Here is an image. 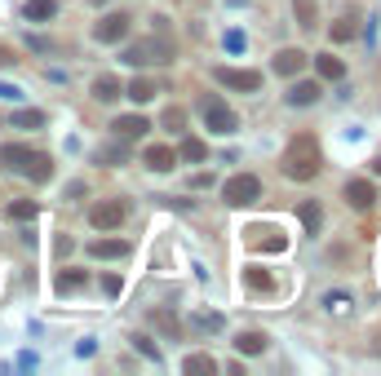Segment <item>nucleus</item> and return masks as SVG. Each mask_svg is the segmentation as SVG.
<instances>
[{
  "label": "nucleus",
  "instance_id": "obj_36",
  "mask_svg": "<svg viewBox=\"0 0 381 376\" xmlns=\"http://www.w3.org/2000/svg\"><path fill=\"white\" fill-rule=\"evenodd\" d=\"M98 160H102V164H124V147H106Z\"/></svg>",
  "mask_w": 381,
  "mask_h": 376
},
{
  "label": "nucleus",
  "instance_id": "obj_35",
  "mask_svg": "<svg viewBox=\"0 0 381 376\" xmlns=\"http://www.w3.org/2000/svg\"><path fill=\"white\" fill-rule=\"evenodd\" d=\"M151 323H160L169 336H177V319H173V314H164V310H160V314H151Z\"/></svg>",
  "mask_w": 381,
  "mask_h": 376
},
{
  "label": "nucleus",
  "instance_id": "obj_11",
  "mask_svg": "<svg viewBox=\"0 0 381 376\" xmlns=\"http://www.w3.org/2000/svg\"><path fill=\"white\" fill-rule=\"evenodd\" d=\"M124 252H129L124 239H93L89 244V257H98V261H120Z\"/></svg>",
  "mask_w": 381,
  "mask_h": 376
},
{
  "label": "nucleus",
  "instance_id": "obj_21",
  "mask_svg": "<svg viewBox=\"0 0 381 376\" xmlns=\"http://www.w3.org/2000/svg\"><path fill=\"white\" fill-rule=\"evenodd\" d=\"M302 226H306V235H319V226H324V209H319V199H306L302 204Z\"/></svg>",
  "mask_w": 381,
  "mask_h": 376
},
{
  "label": "nucleus",
  "instance_id": "obj_31",
  "mask_svg": "<svg viewBox=\"0 0 381 376\" xmlns=\"http://www.w3.org/2000/svg\"><path fill=\"white\" fill-rule=\"evenodd\" d=\"M40 213L35 209V204H27V199H18V204H9V217H14V222H31V217Z\"/></svg>",
  "mask_w": 381,
  "mask_h": 376
},
{
  "label": "nucleus",
  "instance_id": "obj_38",
  "mask_svg": "<svg viewBox=\"0 0 381 376\" xmlns=\"http://www.w3.org/2000/svg\"><path fill=\"white\" fill-rule=\"evenodd\" d=\"M226 49L240 54V49H244V35H240V31H226Z\"/></svg>",
  "mask_w": 381,
  "mask_h": 376
},
{
  "label": "nucleus",
  "instance_id": "obj_20",
  "mask_svg": "<svg viewBox=\"0 0 381 376\" xmlns=\"http://www.w3.org/2000/svg\"><path fill=\"white\" fill-rule=\"evenodd\" d=\"M177 155H182L186 164H204L209 160V147L200 138H182V147H177Z\"/></svg>",
  "mask_w": 381,
  "mask_h": 376
},
{
  "label": "nucleus",
  "instance_id": "obj_4",
  "mask_svg": "<svg viewBox=\"0 0 381 376\" xmlns=\"http://www.w3.org/2000/svg\"><path fill=\"white\" fill-rule=\"evenodd\" d=\"M124 217H129V204L124 199H102V204H93V209H89L93 230H120Z\"/></svg>",
  "mask_w": 381,
  "mask_h": 376
},
{
  "label": "nucleus",
  "instance_id": "obj_2",
  "mask_svg": "<svg viewBox=\"0 0 381 376\" xmlns=\"http://www.w3.org/2000/svg\"><path fill=\"white\" fill-rule=\"evenodd\" d=\"M222 199H226V204H235V209H244V204L261 199V177H257V173H235V177H226Z\"/></svg>",
  "mask_w": 381,
  "mask_h": 376
},
{
  "label": "nucleus",
  "instance_id": "obj_15",
  "mask_svg": "<svg viewBox=\"0 0 381 376\" xmlns=\"http://www.w3.org/2000/svg\"><path fill=\"white\" fill-rule=\"evenodd\" d=\"M31 147H18V142H5L0 147V168H9V173H22V164H27Z\"/></svg>",
  "mask_w": 381,
  "mask_h": 376
},
{
  "label": "nucleus",
  "instance_id": "obj_40",
  "mask_svg": "<svg viewBox=\"0 0 381 376\" xmlns=\"http://www.w3.org/2000/svg\"><path fill=\"white\" fill-rule=\"evenodd\" d=\"M373 173H377V177H381V155H377V160H373Z\"/></svg>",
  "mask_w": 381,
  "mask_h": 376
},
{
  "label": "nucleus",
  "instance_id": "obj_25",
  "mask_svg": "<svg viewBox=\"0 0 381 376\" xmlns=\"http://www.w3.org/2000/svg\"><path fill=\"white\" fill-rule=\"evenodd\" d=\"M244 284L253 288V293H275V279H270L266 270H257V265H253V270L244 275Z\"/></svg>",
  "mask_w": 381,
  "mask_h": 376
},
{
  "label": "nucleus",
  "instance_id": "obj_5",
  "mask_svg": "<svg viewBox=\"0 0 381 376\" xmlns=\"http://www.w3.org/2000/svg\"><path fill=\"white\" fill-rule=\"evenodd\" d=\"M213 76H218V84H226V89H235V93H257V89H261V71L218 67V71H213Z\"/></svg>",
  "mask_w": 381,
  "mask_h": 376
},
{
  "label": "nucleus",
  "instance_id": "obj_37",
  "mask_svg": "<svg viewBox=\"0 0 381 376\" xmlns=\"http://www.w3.org/2000/svg\"><path fill=\"white\" fill-rule=\"evenodd\" d=\"M324 306L341 314V310H346V293H328V297H324Z\"/></svg>",
  "mask_w": 381,
  "mask_h": 376
},
{
  "label": "nucleus",
  "instance_id": "obj_12",
  "mask_svg": "<svg viewBox=\"0 0 381 376\" xmlns=\"http://www.w3.org/2000/svg\"><path fill=\"white\" fill-rule=\"evenodd\" d=\"M151 124H147V120H142V115H120V120H115V124H111V133H115V138H120V142H133V138H142V133H147Z\"/></svg>",
  "mask_w": 381,
  "mask_h": 376
},
{
  "label": "nucleus",
  "instance_id": "obj_6",
  "mask_svg": "<svg viewBox=\"0 0 381 376\" xmlns=\"http://www.w3.org/2000/svg\"><path fill=\"white\" fill-rule=\"evenodd\" d=\"M129 22H133L129 14H102L98 27H93V40H98V44H120L129 35Z\"/></svg>",
  "mask_w": 381,
  "mask_h": 376
},
{
  "label": "nucleus",
  "instance_id": "obj_14",
  "mask_svg": "<svg viewBox=\"0 0 381 376\" xmlns=\"http://www.w3.org/2000/svg\"><path fill=\"white\" fill-rule=\"evenodd\" d=\"M319 80H297L293 89H289V106H311V102H319Z\"/></svg>",
  "mask_w": 381,
  "mask_h": 376
},
{
  "label": "nucleus",
  "instance_id": "obj_8",
  "mask_svg": "<svg viewBox=\"0 0 381 376\" xmlns=\"http://www.w3.org/2000/svg\"><path fill=\"white\" fill-rule=\"evenodd\" d=\"M346 204L350 209H359V213H368L377 204V186L368 177H355V181H346Z\"/></svg>",
  "mask_w": 381,
  "mask_h": 376
},
{
  "label": "nucleus",
  "instance_id": "obj_10",
  "mask_svg": "<svg viewBox=\"0 0 381 376\" xmlns=\"http://www.w3.org/2000/svg\"><path fill=\"white\" fill-rule=\"evenodd\" d=\"M306 63H311V54H302V49H279L275 54V71H279V76H302Z\"/></svg>",
  "mask_w": 381,
  "mask_h": 376
},
{
  "label": "nucleus",
  "instance_id": "obj_22",
  "mask_svg": "<svg viewBox=\"0 0 381 376\" xmlns=\"http://www.w3.org/2000/svg\"><path fill=\"white\" fill-rule=\"evenodd\" d=\"M182 372H186V376H213V372H218V363H213L209 354H186Z\"/></svg>",
  "mask_w": 381,
  "mask_h": 376
},
{
  "label": "nucleus",
  "instance_id": "obj_33",
  "mask_svg": "<svg viewBox=\"0 0 381 376\" xmlns=\"http://www.w3.org/2000/svg\"><path fill=\"white\" fill-rule=\"evenodd\" d=\"M182 124H186V111H182V106H169V111H164V129L182 133Z\"/></svg>",
  "mask_w": 381,
  "mask_h": 376
},
{
  "label": "nucleus",
  "instance_id": "obj_30",
  "mask_svg": "<svg viewBox=\"0 0 381 376\" xmlns=\"http://www.w3.org/2000/svg\"><path fill=\"white\" fill-rule=\"evenodd\" d=\"M332 40H355V18H337V22H332Z\"/></svg>",
  "mask_w": 381,
  "mask_h": 376
},
{
  "label": "nucleus",
  "instance_id": "obj_27",
  "mask_svg": "<svg viewBox=\"0 0 381 376\" xmlns=\"http://www.w3.org/2000/svg\"><path fill=\"white\" fill-rule=\"evenodd\" d=\"M129 341H133V350H138L142 359H156V363H160V350H156V341H151V336L138 332V336H129Z\"/></svg>",
  "mask_w": 381,
  "mask_h": 376
},
{
  "label": "nucleus",
  "instance_id": "obj_3",
  "mask_svg": "<svg viewBox=\"0 0 381 376\" xmlns=\"http://www.w3.org/2000/svg\"><path fill=\"white\" fill-rule=\"evenodd\" d=\"M173 49H169V40H138V44H129L124 49V63H133V67H147V63H169Z\"/></svg>",
  "mask_w": 381,
  "mask_h": 376
},
{
  "label": "nucleus",
  "instance_id": "obj_13",
  "mask_svg": "<svg viewBox=\"0 0 381 376\" xmlns=\"http://www.w3.org/2000/svg\"><path fill=\"white\" fill-rule=\"evenodd\" d=\"M142 160H147L151 173H169V168L177 164V151H169V147H147V151H142Z\"/></svg>",
  "mask_w": 381,
  "mask_h": 376
},
{
  "label": "nucleus",
  "instance_id": "obj_16",
  "mask_svg": "<svg viewBox=\"0 0 381 376\" xmlns=\"http://www.w3.org/2000/svg\"><path fill=\"white\" fill-rule=\"evenodd\" d=\"M120 93H124V84L115 76H98V80H93V98H98V102H115Z\"/></svg>",
  "mask_w": 381,
  "mask_h": 376
},
{
  "label": "nucleus",
  "instance_id": "obj_19",
  "mask_svg": "<svg viewBox=\"0 0 381 376\" xmlns=\"http://www.w3.org/2000/svg\"><path fill=\"white\" fill-rule=\"evenodd\" d=\"M266 345H270L266 332H240V336H235V350H240V354H261Z\"/></svg>",
  "mask_w": 381,
  "mask_h": 376
},
{
  "label": "nucleus",
  "instance_id": "obj_28",
  "mask_svg": "<svg viewBox=\"0 0 381 376\" xmlns=\"http://www.w3.org/2000/svg\"><path fill=\"white\" fill-rule=\"evenodd\" d=\"M253 248H266V252H284V248H289V235H275V230H266V239H257Z\"/></svg>",
  "mask_w": 381,
  "mask_h": 376
},
{
  "label": "nucleus",
  "instance_id": "obj_18",
  "mask_svg": "<svg viewBox=\"0 0 381 376\" xmlns=\"http://www.w3.org/2000/svg\"><path fill=\"white\" fill-rule=\"evenodd\" d=\"M22 14H27V22H49L58 14V0H27Z\"/></svg>",
  "mask_w": 381,
  "mask_h": 376
},
{
  "label": "nucleus",
  "instance_id": "obj_24",
  "mask_svg": "<svg viewBox=\"0 0 381 376\" xmlns=\"http://www.w3.org/2000/svg\"><path fill=\"white\" fill-rule=\"evenodd\" d=\"M85 284H89V275H85V270H63L54 288H58V293H76V288H85Z\"/></svg>",
  "mask_w": 381,
  "mask_h": 376
},
{
  "label": "nucleus",
  "instance_id": "obj_17",
  "mask_svg": "<svg viewBox=\"0 0 381 376\" xmlns=\"http://www.w3.org/2000/svg\"><path fill=\"white\" fill-rule=\"evenodd\" d=\"M315 67H319V80H332V84L346 76V63H341V58H332V54H319Z\"/></svg>",
  "mask_w": 381,
  "mask_h": 376
},
{
  "label": "nucleus",
  "instance_id": "obj_39",
  "mask_svg": "<svg viewBox=\"0 0 381 376\" xmlns=\"http://www.w3.org/2000/svg\"><path fill=\"white\" fill-rule=\"evenodd\" d=\"M54 248H58V257H67V252H71V248H76V244H71V239H67V235H58V244H54Z\"/></svg>",
  "mask_w": 381,
  "mask_h": 376
},
{
  "label": "nucleus",
  "instance_id": "obj_7",
  "mask_svg": "<svg viewBox=\"0 0 381 376\" xmlns=\"http://www.w3.org/2000/svg\"><path fill=\"white\" fill-rule=\"evenodd\" d=\"M204 120H209V129H213V133H222V138L240 129V115H235L226 102H218V98H209V102H204Z\"/></svg>",
  "mask_w": 381,
  "mask_h": 376
},
{
  "label": "nucleus",
  "instance_id": "obj_26",
  "mask_svg": "<svg viewBox=\"0 0 381 376\" xmlns=\"http://www.w3.org/2000/svg\"><path fill=\"white\" fill-rule=\"evenodd\" d=\"M9 124L14 129H44V111H14Z\"/></svg>",
  "mask_w": 381,
  "mask_h": 376
},
{
  "label": "nucleus",
  "instance_id": "obj_1",
  "mask_svg": "<svg viewBox=\"0 0 381 376\" xmlns=\"http://www.w3.org/2000/svg\"><path fill=\"white\" fill-rule=\"evenodd\" d=\"M319 164H324V155H319V142L311 133H297L289 142V151H284V177L293 181H311L319 173Z\"/></svg>",
  "mask_w": 381,
  "mask_h": 376
},
{
  "label": "nucleus",
  "instance_id": "obj_9",
  "mask_svg": "<svg viewBox=\"0 0 381 376\" xmlns=\"http://www.w3.org/2000/svg\"><path fill=\"white\" fill-rule=\"evenodd\" d=\"M22 177H27V181H49L54 177V160L44 151H31L27 164H22Z\"/></svg>",
  "mask_w": 381,
  "mask_h": 376
},
{
  "label": "nucleus",
  "instance_id": "obj_29",
  "mask_svg": "<svg viewBox=\"0 0 381 376\" xmlns=\"http://www.w3.org/2000/svg\"><path fill=\"white\" fill-rule=\"evenodd\" d=\"M297 5V22H302V27H319L315 22V0H293Z\"/></svg>",
  "mask_w": 381,
  "mask_h": 376
},
{
  "label": "nucleus",
  "instance_id": "obj_34",
  "mask_svg": "<svg viewBox=\"0 0 381 376\" xmlns=\"http://www.w3.org/2000/svg\"><path fill=\"white\" fill-rule=\"evenodd\" d=\"M120 288H124L120 275H102V293H106V297H120Z\"/></svg>",
  "mask_w": 381,
  "mask_h": 376
},
{
  "label": "nucleus",
  "instance_id": "obj_23",
  "mask_svg": "<svg viewBox=\"0 0 381 376\" xmlns=\"http://www.w3.org/2000/svg\"><path fill=\"white\" fill-rule=\"evenodd\" d=\"M124 93H129V98H133V102H151V98H156V93H160V89H156V80H147V76H138V80H133V84H129V89H124Z\"/></svg>",
  "mask_w": 381,
  "mask_h": 376
},
{
  "label": "nucleus",
  "instance_id": "obj_32",
  "mask_svg": "<svg viewBox=\"0 0 381 376\" xmlns=\"http://www.w3.org/2000/svg\"><path fill=\"white\" fill-rule=\"evenodd\" d=\"M190 323L204 327V332H222V314H190Z\"/></svg>",
  "mask_w": 381,
  "mask_h": 376
}]
</instances>
